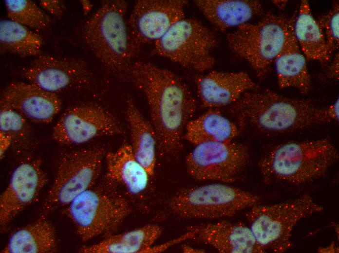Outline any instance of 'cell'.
Returning a JSON list of instances; mask_svg holds the SVG:
<instances>
[{"label":"cell","instance_id":"cell-20","mask_svg":"<svg viewBox=\"0 0 339 253\" xmlns=\"http://www.w3.org/2000/svg\"><path fill=\"white\" fill-rule=\"evenodd\" d=\"M106 180L123 185L131 193L145 191L151 177L134 156L130 144H124L105 154Z\"/></svg>","mask_w":339,"mask_h":253},{"label":"cell","instance_id":"cell-24","mask_svg":"<svg viewBox=\"0 0 339 253\" xmlns=\"http://www.w3.org/2000/svg\"><path fill=\"white\" fill-rule=\"evenodd\" d=\"M240 134L237 126L219 110L211 108L187 123L184 139L196 145L207 142L233 141Z\"/></svg>","mask_w":339,"mask_h":253},{"label":"cell","instance_id":"cell-13","mask_svg":"<svg viewBox=\"0 0 339 253\" xmlns=\"http://www.w3.org/2000/svg\"><path fill=\"white\" fill-rule=\"evenodd\" d=\"M22 75L27 82L56 94L84 87L92 78V72L84 60L49 54L37 56L23 68Z\"/></svg>","mask_w":339,"mask_h":253},{"label":"cell","instance_id":"cell-14","mask_svg":"<svg viewBox=\"0 0 339 253\" xmlns=\"http://www.w3.org/2000/svg\"><path fill=\"white\" fill-rule=\"evenodd\" d=\"M185 0H138L128 19L133 41L140 50L154 43L179 20L185 18Z\"/></svg>","mask_w":339,"mask_h":253},{"label":"cell","instance_id":"cell-15","mask_svg":"<svg viewBox=\"0 0 339 253\" xmlns=\"http://www.w3.org/2000/svg\"><path fill=\"white\" fill-rule=\"evenodd\" d=\"M47 181L39 159L26 160L16 167L0 197L1 227L36 200Z\"/></svg>","mask_w":339,"mask_h":253},{"label":"cell","instance_id":"cell-29","mask_svg":"<svg viewBox=\"0 0 339 253\" xmlns=\"http://www.w3.org/2000/svg\"><path fill=\"white\" fill-rule=\"evenodd\" d=\"M0 133L9 137L12 145L25 143L31 134L28 120L1 102H0Z\"/></svg>","mask_w":339,"mask_h":253},{"label":"cell","instance_id":"cell-12","mask_svg":"<svg viewBox=\"0 0 339 253\" xmlns=\"http://www.w3.org/2000/svg\"><path fill=\"white\" fill-rule=\"evenodd\" d=\"M118 119L97 103H87L67 108L55 125L52 138L63 145H79L102 136L124 133Z\"/></svg>","mask_w":339,"mask_h":253},{"label":"cell","instance_id":"cell-9","mask_svg":"<svg viewBox=\"0 0 339 253\" xmlns=\"http://www.w3.org/2000/svg\"><path fill=\"white\" fill-rule=\"evenodd\" d=\"M153 44L156 54L187 69L203 72L215 63L212 51L217 44V37L196 19L179 20Z\"/></svg>","mask_w":339,"mask_h":253},{"label":"cell","instance_id":"cell-6","mask_svg":"<svg viewBox=\"0 0 339 253\" xmlns=\"http://www.w3.org/2000/svg\"><path fill=\"white\" fill-rule=\"evenodd\" d=\"M295 16L268 12L254 23L241 25L226 36L230 50L246 61L261 77L282 49Z\"/></svg>","mask_w":339,"mask_h":253},{"label":"cell","instance_id":"cell-11","mask_svg":"<svg viewBox=\"0 0 339 253\" xmlns=\"http://www.w3.org/2000/svg\"><path fill=\"white\" fill-rule=\"evenodd\" d=\"M249 159L247 146L233 141L198 144L186 158L189 175L198 181L234 182Z\"/></svg>","mask_w":339,"mask_h":253},{"label":"cell","instance_id":"cell-10","mask_svg":"<svg viewBox=\"0 0 339 253\" xmlns=\"http://www.w3.org/2000/svg\"><path fill=\"white\" fill-rule=\"evenodd\" d=\"M105 154L101 147L64 153L43 203L41 217H45L56 208L66 207L80 194L93 187L101 174Z\"/></svg>","mask_w":339,"mask_h":253},{"label":"cell","instance_id":"cell-32","mask_svg":"<svg viewBox=\"0 0 339 253\" xmlns=\"http://www.w3.org/2000/svg\"><path fill=\"white\" fill-rule=\"evenodd\" d=\"M327 76L330 79L339 80V55L337 52L326 71Z\"/></svg>","mask_w":339,"mask_h":253},{"label":"cell","instance_id":"cell-1","mask_svg":"<svg viewBox=\"0 0 339 253\" xmlns=\"http://www.w3.org/2000/svg\"><path fill=\"white\" fill-rule=\"evenodd\" d=\"M127 76L146 97L160 154L175 157L183 149L186 125L197 109L189 87L178 74L150 62H134Z\"/></svg>","mask_w":339,"mask_h":253},{"label":"cell","instance_id":"cell-2","mask_svg":"<svg viewBox=\"0 0 339 253\" xmlns=\"http://www.w3.org/2000/svg\"><path fill=\"white\" fill-rule=\"evenodd\" d=\"M249 90L230 106L241 126L266 135L287 133L329 123L325 107L290 98L269 89Z\"/></svg>","mask_w":339,"mask_h":253},{"label":"cell","instance_id":"cell-7","mask_svg":"<svg viewBox=\"0 0 339 253\" xmlns=\"http://www.w3.org/2000/svg\"><path fill=\"white\" fill-rule=\"evenodd\" d=\"M323 209L309 194H304L272 205L257 204L245 216L256 241L264 252L282 253L291 246L292 232L297 224Z\"/></svg>","mask_w":339,"mask_h":253},{"label":"cell","instance_id":"cell-17","mask_svg":"<svg viewBox=\"0 0 339 253\" xmlns=\"http://www.w3.org/2000/svg\"><path fill=\"white\" fill-rule=\"evenodd\" d=\"M0 102L27 120L40 124L50 123L62 107L61 101L56 94L27 81L10 83L2 90Z\"/></svg>","mask_w":339,"mask_h":253},{"label":"cell","instance_id":"cell-22","mask_svg":"<svg viewBox=\"0 0 339 253\" xmlns=\"http://www.w3.org/2000/svg\"><path fill=\"white\" fill-rule=\"evenodd\" d=\"M274 63L278 84L281 89L294 88L304 94L309 92L311 86L310 75L306 58L295 36L294 25L282 49Z\"/></svg>","mask_w":339,"mask_h":253},{"label":"cell","instance_id":"cell-30","mask_svg":"<svg viewBox=\"0 0 339 253\" xmlns=\"http://www.w3.org/2000/svg\"><path fill=\"white\" fill-rule=\"evenodd\" d=\"M324 35L331 56L339 47V3L336 0L331 8L317 20Z\"/></svg>","mask_w":339,"mask_h":253},{"label":"cell","instance_id":"cell-21","mask_svg":"<svg viewBox=\"0 0 339 253\" xmlns=\"http://www.w3.org/2000/svg\"><path fill=\"white\" fill-rule=\"evenodd\" d=\"M125 116L133 154L151 177L156 163L157 139L155 129L132 99L126 102Z\"/></svg>","mask_w":339,"mask_h":253},{"label":"cell","instance_id":"cell-33","mask_svg":"<svg viewBox=\"0 0 339 253\" xmlns=\"http://www.w3.org/2000/svg\"><path fill=\"white\" fill-rule=\"evenodd\" d=\"M80 1L85 13L88 12L92 7L91 3L87 0H81Z\"/></svg>","mask_w":339,"mask_h":253},{"label":"cell","instance_id":"cell-23","mask_svg":"<svg viewBox=\"0 0 339 253\" xmlns=\"http://www.w3.org/2000/svg\"><path fill=\"white\" fill-rule=\"evenodd\" d=\"M163 228L147 224L121 234L105 236L96 244L82 246L80 253H147L161 236Z\"/></svg>","mask_w":339,"mask_h":253},{"label":"cell","instance_id":"cell-25","mask_svg":"<svg viewBox=\"0 0 339 253\" xmlns=\"http://www.w3.org/2000/svg\"><path fill=\"white\" fill-rule=\"evenodd\" d=\"M56 231L52 223L40 217L10 236L2 253H48L56 250Z\"/></svg>","mask_w":339,"mask_h":253},{"label":"cell","instance_id":"cell-18","mask_svg":"<svg viewBox=\"0 0 339 253\" xmlns=\"http://www.w3.org/2000/svg\"><path fill=\"white\" fill-rule=\"evenodd\" d=\"M197 94L206 108H215L230 106L245 92L257 85L245 72L211 71L198 77Z\"/></svg>","mask_w":339,"mask_h":253},{"label":"cell","instance_id":"cell-31","mask_svg":"<svg viewBox=\"0 0 339 253\" xmlns=\"http://www.w3.org/2000/svg\"><path fill=\"white\" fill-rule=\"evenodd\" d=\"M39 4L42 9L57 19L61 18L66 9L63 2L59 0H41Z\"/></svg>","mask_w":339,"mask_h":253},{"label":"cell","instance_id":"cell-16","mask_svg":"<svg viewBox=\"0 0 339 253\" xmlns=\"http://www.w3.org/2000/svg\"><path fill=\"white\" fill-rule=\"evenodd\" d=\"M208 245L221 253H263L249 227L241 222L221 220L190 226L179 237Z\"/></svg>","mask_w":339,"mask_h":253},{"label":"cell","instance_id":"cell-8","mask_svg":"<svg viewBox=\"0 0 339 253\" xmlns=\"http://www.w3.org/2000/svg\"><path fill=\"white\" fill-rule=\"evenodd\" d=\"M260 200L259 196L242 189L211 183L179 190L170 199L168 207L182 218L213 219L232 217Z\"/></svg>","mask_w":339,"mask_h":253},{"label":"cell","instance_id":"cell-27","mask_svg":"<svg viewBox=\"0 0 339 253\" xmlns=\"http://www.w3.org/2000/svg\"><path fill=\"white\" fill-rule=\"evenodd\" d=\"M43 39L38 33L11 20L0 22V53L21 57L38 56Z\"/></svg>","mask_w":339,"mask_h":253},{"label":"cell","instance_id":"cell-4","mask_svg":"<svg viewBox=\"0 0 339 253\" xmlns=\"http://www.w3.org/2000/svg\"><path fill=\"white\" fill-rule=\"evenodd\" d=\"M330 139L288 142L276 145L259 162L264 180L301 184L323 176L339 160Z\"/></svg>","mask_w":339,"mask_h":253},{"label":"cell","instance_id":"cell-5","mask_svg":"<svg viewBox=\"0 0 339 253\" xmlns=\"http://www.w3.org/2000/svg\"><path fill=\"white\" fill-rule=\"evenodd\" d=\"M113 185L106 181L94 186L65 207L63 212L74 224L82 242L115 233L132 213L131 205L113 189Z\"/></svg>","mask_w":339,"mask_h":253},{"label":"cell","instance_id":"cell-19","mask_svg":"<svg viewBox=\"0 0 339 253\" xmlns=\"http://www.w3.org/2000/svg\"><path fill=\"white\" fill-rule=\"evenodd\" d=\"M194 2L206 18L221 31L264 15L262 5L257 0H195Z\"/></svg>","mask_w":339,"mask_h":253},{"label":"cell","instance_id":"cell-28","mask_svg":"<svg viewBox=\"0 0 339 253\" xmlns=\"http://www.w3.org/2000/svg\"><path fill=\"white\" fill-rule=\"evenodd\" d=\"M5 5L10 20L29 29H45L51 19L37 4L31 0H6Z\"/></svg>","mask_w":339,"mask_h":253},{"label":"cell","instance_id":"cell-3","mask_svg":"<svg viewBox=\"0 0 339 253\" xmlns=\"http://www.w3.org/2000/svg\"><path fill=\"white\" fill-rule=\"evenodd\" d=\"M127 8L125 0L106 1L82 30L84 42L97 59L111 71L126 75L139 51L129 30Z\"/></svg>","mask_w":339,"mask_h":253},{"label":"cell","instance_id":"cell-26","mask_svg":"<svg viewBox=\"0 0 339 253\" xmlns=\"http://www.w3.org/2000/svg\"><path fill=\"white\" fill-rule=\"evenodd\" d=\"M300 48L307 60L326 63L331 58L322 31L313 17L308 2L302 0L294 24Z\"/></svg>","mask_w":339,"mask_h":253},{"label":"cell","instance_id":"cell-34","mask_svg":"<svg viewBox=\"0 0 339 253\" xmlns=\"http://www.w3.org/2000/svg\"><path fill=\"white\" fill-rule=\"evenodd\" d=\"M183 249V251L184 252L186 253H195V252H200L201 251L203 252V251H201L200 250H197V249H195L194 248H192L190 247H188L186 245H184L182 247Z\"/></svg>","mask_w":339,"mask_h":253}]
</instances>
